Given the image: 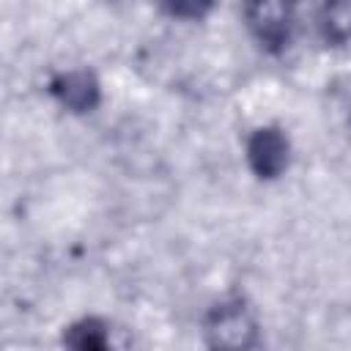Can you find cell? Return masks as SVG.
<instances>
[{"instance_id":"6da1fadb","label":"cell","mask_w":351,"mask_h":351,"mask_svg":"<svg viewBox=\"0 0 351 351\" xmlns=\"http://www.w3.org/2000/svg\"><path fill=\"white\" fill-rule=\"evenodd\" d=\"M299 0H244V19L255 41L269 49L280 52L293 30Z\"/></svg>"},{"instance_id":"5b68a950","label":"cell","mask_w":351,"mask_h":351,"mask_svg":"<svg viewBox=\"0 0 351 351\" xmlns=\"http://www.w3.org/2000/svg\"><path fill=\"white\" fill-rule=\"evenodd\" d=\"M321 36L332 44H343L351 38V3L348 0H326L321 11Z\"/></svg>"},{"instance_id":"7a4b0ae2","label":"cell","mask_w":351,"mask_h":351,"mask_svg":"<svg viewBox=\"0 0 351 351\" xmlns=\"http://www.w3.org/2000/svg\"><path fill=\"white\" fill-rule=\"evenodd\" d=\"M291 159L288 137L277 126H261L247 140V162L258 178H277Z\"/></svg>"},{"instance_id":"3957f363","label":"cell","mask_w":351,"mask_h":351,"mask_svg":"<svg viewBox=\"0 0 351 351\" xmlns=\"http://www.w3.org/2000/svg\"><path fill=\"white\" fill-rule=\"evenodd\" d=\"M255 324L241 304H219L206 321V337L211 346L222 348H247L255 346Z\"/></svg>"},{"instance_id":"277c9868","label":"cell","mask_w":351,"mask_h":351,"mask_svg":"<svg viewBox=\"0 0 351 351\" xmlns=\"http://www.w3.org/2000/svg\"><path fill=\"white\" fill-rule=\"evenodd\" d=\"M49 93L71 112H90L99 104V80L88 69L63 71L49 82Z\"/></svg>"},{"instance_id":"8992f818","label":"cell","mask_w":351,"mask_h":351,"mask_svg":"<svg viewBox=\"0 0 351 351\" xmlns=\"http://www.w3.org/2000/svg\"><path fill=\"white\" fill-rule=\"evenodd\" d=\"M63 343L71 348H107V326L99 318H82L69 326Z\"/></svg>"},{"instance_id":"52a82bcc","label":"cell","mask_w":351,"mask_h":351,"mask_svg":"<svg viewBox=\"0 0 351 351\" xmlns=\"http://www.w3.org/2000/svg\"><path fill=\"white\" fill-rule=\"evenodd\" d=\"M217 0H159L162 11L176 19H203Z\"/></svg>"}]
</instances>
